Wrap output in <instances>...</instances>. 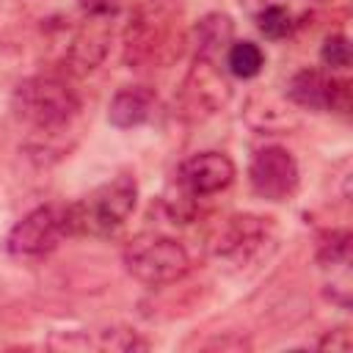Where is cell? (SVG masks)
I'll return each instance as SVG.
<instances>
[{
  "label": "cell",
  "mask_w": 353,
  "mask_h": 353,
  "mask_svg": "<svg viewBox=\"0 0 353 353\" xmlns=\"http://www.w3.org/2000/svg\"><path fill=\"white\" fill-rule=\"evenodd\" d=\"M176 179L188 196H212L232 185L234 163L223 152H199L179 165Z\"/></svg>",
  "instance_id": "ba28073f"
},
{
  "label": "cell",
  "mask_w": 353,
  "mask_h": 353,
  "mask_svg": "<svg viewBox=\"0 0 353 353\" xmlns=\"http://www.w3.org/2000/svg\"><path fill=\"white\" fill-rule=\"evenodd\" d=\"M157 108V97L152 88L146 85H127L121 91H116V97L108 105V121L119 130H130V127H141L154 116Z\"/></svg>",
  "instance_id": "7c38bea8"
},
{
  "label": "cell",
  "mask_w": 353,
  "mask_h": 353,
  "mask_svg": "<svg viewBox=\"0 0 353 353\" xmlns=\"http://www.w3.org/2000/svg\"><path fill=\"white\" fill-rule=\"evenodd\" d=\"M124 268L135 281L146 287H160L182 279L190 270V256L179 240L146 232L132 237L124 248Z\"/></svg>",
  "instance_id": "277c9868"
},
{
  "label": "cell",
  "mask_w": 353,
  "mask_h": 353,
  "mask_svg": "<svg viewBox=\"0 0 353 353\" xmlns=\"http://www.w3.org/2000/svg\"><path fill=\"white\" fill-rule=\"evenodd\" d=\"M268 240V223L256 215H232L212 240V254L229 262H248Z\"/></svg>",
  "instance_id": "9c48e42d"
},
{
  "label": "cell",
  "mask_w": 353,
  "mask_h": 353,
  "mask_svg": "<svg viewBox=\"0 0 353 353\" xmlns=\"http://www.w3.org/2000/svg\"><path fill=\"white\" fill-rule=\"evenodd\" d=\"M226 66L234 77H256L265 66V52L254 41H232L226 50Z\"/></svg>",
  "instance_id": "4fadbf2b"
},
{
  "label": "cell",
  "mask_w": 353,
  "mask_h": 353,
  "mask_svg": "<svg viewBox=\"0 0 353 353\" xmlns=\"http://www.w3.org/2000/svg\"><path fill=\"white\" fill-rule=\"evenodd\" d=\"M135 201H138L135 179L130 174H119L116 179L94 188L88 196L63 207L66 234L105 237V234L116 232L132 215Z\"/></svg>",
  "instance_id": "7a4b0ae2"
},
{
  "label": "cell",
  "mask_w": 353,
  "mask_h": 353,
  "mask_svg": "<svg viewBox=\"0 0 353 353\" xmlns=\"http://www.w3.org/2000/svg\"><path fill=\"white\" fill-rule=\"evenodd\" d=\"M254 19L265 39H284L292 33V17L287 6H265L254 14Z\"/></svg>",
  "instance_id": "9a60e30c"
},
{
  "label": "cell",
  "mask_w": 353,
  "mask_h": 353,
  "mask_svg": "<svg viewBox=\"0 0 353 353\" xmlns=\"http://www.w3.org/2000/svg\"><path fill=\"white\" fill-rule=\"evenodd\" d=\"M188 44L182 11L168 0H146L124 30V63L130 69L171 66Z\"/></svg>",
  "instance_id": "6da1fadb"
},
{
  "label": "cell",
  "mask_w": 353,
  "mask_h": 353,
  "mask_svg": "<svg viewBox=\"0 0 353 353\" xmlns=\"http://www.w3.org/2000/svg\"><path fill=\"white\" fill-rule=\"evenodd\" d=\"M108 41H110V28L102 22V17H91V22H85L69 44V52H66L69 66L77 74L97 69L108 52Z\"/></svg>",
  "instance_id": "8fae6325"
},
{
  "label": "cell",
  "mask_w": 353,
  "mask_h": 353,
  "mask_svg": "<svg viewBox=\"0 0 353 353\" xmlns=\"http://www.w3.org/2000/svg\"><path fill=\"white\" fill-rule=\"evenodd\" d=\"M11 108L25 124L36 130H58L74 119V113L80 110V97L66 80L39 74L22 80L14 88Z\"/></svg>",
  "instance_id": "3957f363"
},
{
  "label": "cell",
  "mask_w": 353,
  "mask_h": 353,
  "mask_svg": "<svg viewBox=\"0 0 353 353\" xmlns=\"http://www.w3.org/2000/svg\"><path fill=\"white\" fill-rule=\"evenodd\" d=\"M66 234V218L58 207H36L8 232L6 248L14 256H44Z\"/></svg>",
  "instance_id": "5b68a950"
},
{
  "label": "cell",
  "mask_w": 353,
  "mask_h": 353,
  "mask_svg": "<svg viewBox=\"0 0 353 353\" xmlns=\"http://www.w3.org/2000/svg\"><path fill=\"white\" fill-rule=\"evenodd\" d=\"M320 58L331 69H347L350 66V44H347V36H342V33L325 36V41L320 47Z\"/></svg>",
  "instance_id": "2e32d148"
},
{
  "label": "cell",
  "mask_w": 353,
  "mask_h": 353,
  "mask_svg": "<svg viewBox=\"0 0 353 353\" xmlns=\"http://www.w3.org/2000/svg\"><path fill=\"white\" fill-rule=\"evenodd\" d=\"M317 259H320L323 268L347 273V265H350V234L347 232H331L328 240L320 243Z\"/></svg>",
  "instance_id": "5bb4252c"
},
{
  "label": "cell",
  "mask_w": 353,
  "mask_h": 353,
  "mask_svg": "<svg viewBox=\"0 0 353 353\" xmlns=\"http://www.w3.org/2000/svg\"><path fill=\"white\" fill-rule=\"evenodd\" d=\"M287 97L309 110H347L350 105V83L334 80L317 69H301L290 85Z\"/></svg>",
  "instance_id": "52a82bcc"
},
{
  "label": "cell",
  "mask_w": 353,
  "mask_h": 353,
  "mask_svg": "<svg viewBox=\"0 0 353 353\" xmlns=\"http://www.w3.org/2000/svg\"><path fill=\"white\" fill-rule=\"evenodd\" d=\"M251 190L265 201H287L298 188V163L284 146H265L248 165Z\"/></svg>",
  "instance_id": "8992f818"
},
{
  "label": "cell",
  "mask_w": 353,
  "mask_h": 353,
  "mask_svg": "<svg viewBox=\"0 0 353 353\" xmlns=\"http://www.w3.org/2000/svg\"><path fill=\"white\" fill-rule=\"evenodd\" d=\"M193 50L196 61L204 66H215L221 55H226L229 44L234 41V22L229 14H207L193 25Z\"/></svg>",
  "instance_id": "30bf717a"
},
{
  "label": "cell",
  "mask_w": 353,
  "mask_h": 353,
  "mask_svg": "<svg viewBox=\"0 0 353 353\" xmlns=\"http://www.w3.org/2000/svg\"><path fill=\"white\" fill-rule=\"evenodd\" d=\"M77 3L88 17H102V19L119 14L124 6V0H77Z\"/></svg>",
  "instance_id": "e0dca14e"
}]
</instances>
